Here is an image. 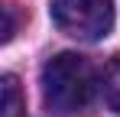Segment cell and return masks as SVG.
Instances as JSON below:
<instances>
[{
  "label": "cell",
  "mask_w": 120,
  "mask_h": 117,
  "mask_svg": "<svg viewBox=\"0 0 120 117\" xmlns=\"http://www.w3.org/2000/svg\"><path fill=\"white\" fill-rule=\"evenodd\" d=\"M20 114V85L13 75H3V117Z\"/></svg>",
  "instance_id": "277c9868"
},
{
  "label": "cell",
  "mask_w": 120,
  "mask_h": 117,
  "mask_svg": "<svg viewBox=\"0 0 120 117\" xmlns=\"http://www.w3.org/2000/svg\"><path fill=\"white\" fill-rule=\"evenodd\" d=\"M52 23L65 36L98 42L114 29V0H52Z\"/></svg>",
  "instance_id": "7a4b0ae2"
},
{
  "label": "cell",
  "mask_w": 120,
  "mask_h": 117,
  "mask_svg": "<svg viewBox=\"0 0 120 117\" xmlns=\"http://www.w3.org/2000/svg\"><path fill=\"white\" fill-rule=\"evenodd\" d=\"M104 98H107V107L114 114H120V55L104 72Z\"/></svg>",
  "instance_id": "3957f363"
},
{
  "label": "cell",
  "mask_w": 120,
  "mask_h": 117,
  "mask_svg": "<svg viewBox=\"0 0 120 117\" xmlns=\"http://www.w3.org/2000/svg\"><path fill=\"white\" fill-rule=\"evenodd\" d=\"M13 36V13L7 10V29H3V39H10Z\"/></svg>",
  "instance_id": "5b68a950"
},
{
  "label": "cell",
  "mask_w": 120,
  "mask_h": 117,
  "mask_svg": "<svg viewBox=\"0 0 120 117\" xmlns=\"http://www.w3.org/2000/svg\"><path fill=\"white\" fill-rule=\"evenodd\" d=\"M98 88V75L91 62L78 52H59L42 65V101L49 114L68 117L91 104Z\"/></svg>",
  "instance_id": "6da1fadb"
}]
</instances>
